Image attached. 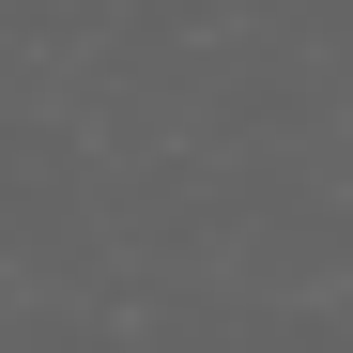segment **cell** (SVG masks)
<instances>
[]
</instances>
